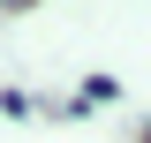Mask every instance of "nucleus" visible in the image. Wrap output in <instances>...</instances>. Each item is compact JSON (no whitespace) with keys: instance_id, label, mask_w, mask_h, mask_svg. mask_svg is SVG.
Segmentation results:
<instances>
[{"instance_id":"obj_1","label":"nucleus","mask_w":151,"mask_h":143,"mask_svg":"<svg viewBox=\"0 0 151 143\" xmlns=\"http://www.w3.org/2000/svg\"><path fill=\"white\" fill-rule=\"evenodd\" d=\"M144 143H151V121H144Z\"/></svg>"}]
</instances>
